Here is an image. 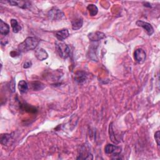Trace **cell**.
I'll return each instance as SVG.
<instances>
[{
  "label": "cell",
  "mask_w": 160,
  "mask_h": 160,
  "mask_svg": "<svg viewBox=\"0 0 160 160\" xmlns=\"http://www.w3.org/2000/svg\"><path fill=\"white\" fill-rule=\"evenodd\" d=\"M39 43V40L36 37H28L23 42L18 46L19 53H25L35 49Z\"/></svg>",
  "instance_id": "1"
},
{
  "label": "cell",
  "mask_w": 160,
  "mask_h": 160,
  "mask_svg": "<svg viewBox=\"0 0 160 160\" xmlns=\"http://www.w3.org/2000/svg\"><path fill=\"white\" fill-rule=\"evenodd\" d=\"M56 47L59 56L63 59H66L69 56L71 51H70V48L68 45L64 43H56Z\"/></svg>",
  "instance_id": "2"
},
{
  "label": "cell",
  "mask_w": 160,
  "mask_h": 160,
  "mask_svg": "<svg viewBox=\"0 0 160 160\" xmlns=\"http://www.w3.org/2000/svg\"><path fill=\"white\" fill-rule=\"evenodd\" d=\"M48 15L49 19L53 21H59L64 17V13L59 9L55 7L49 10Z\"/></svg>",
  "instance_id": "3"
},
{
  "label": "cell",
  "mask_w": 160,
  "mask_h": 160,
  "mask_svg": "<svg viewBox=\"0 0 160 160\" xmlns=\"http://www.w3.org/2000/svg\"><path fill=\"white\" fill-rule=\"evenodd\" d=\"M122 147L113 145H107L105 148V152L107 155H113V156H118L122 152Z\"/></svg>",
  "instance_id": "4"
},
{
  "label": "cell",
  "mask_w": 160,
  "mask_h": 160,
  "mask_svg": "<svg viewBox=\"0 0 160 160\" xmlns=\"http://www.w3.org/2000/svg\"><path fill=\"white\" fill-rule=\"evenodd\" d=\"M146 53L143 49L139 48L135 50L134 53V58L136 62L139 64L143 63L146 59Z\"/></svg>",
  "instance_id": "5"
},
{
  "label": "cell",
  "mask_w": 160,
  "mask_h": 160,
  "mask_svg": "<svg viewBox=\"0 0 160 160\" xmlns=\"http://www.w3.org/2000/svg\"><path fill=\"white\" fill-rule=\"evenodd\" d=\"M136 25L143 28L145 30L147 34L149 36H151L154 33V28L153 26L149 23L142 21V20H138L136 22Z\"/></svg>",
  "instance_id": "6"
},
{
  "label": "cell",
  "mask_w": 160,
  "mask_h": 160,
  "mask_svg": "<svg viewBox=\"0 0 160 160\" xmlns=\"http://www.w3.org/2000/svg\"><path fill=\"white\" fill-rule=\"evenodd\" d=\"M105 38H106L105 34L100 32H93L88 35V38L89 39L90 41L93 42H99L100 40H102Z\"/></svg>",
  "instance_id": "7"
},
{
  "label": "cell",
  "mask_w": 160,
  "mask_h": 160,
  "mask_svg": "<svg viewBox=\"0 0 160 160\" xmlns=\"http://www.w3.org/2000/svg\"><path fill=\"white\" fill-rule=\"evenodd\" d=\"M56 38L60 42H63L65 39L68 38L69 36V33L68 30L66 29H63L62 30H59L55 33V34Z\"/></svg>",
  "instance_id": "8"
},
{
  "label": "cell",
  "mask_w": 160,
  "mask_h": 160,
  "mask_svg": "<svg viewBox=\"0 0 160 160\" xmlns=\"http://www.w3.org/2000/svg\"><path fill=\"white\" fill-rule=\"evenodd\" d=\"M35 56L39 61H43L48 58V54L43 48H38L35 52Z\"/></svg>",
  "instance_id": "9"
},
{
  "label": "cell",
  "mask_w": 160,
  "mask_h": 160,
  "mask_svg": "<svg viewBox=\"0 0 160 160\" xmlns=\"http://www.w3.org/2000/svg\"><path fill=\"white\" fill-rule=\"evenodd\" d=\"M87 76L86 74L83 72H78L75 73V79L78 83H83L86 79Z\"/></svg>",
  "instance_id": "10"
},
{
  "label": "cell",
  "mask_w": 160,
  "mask_h": 160,
  "mask_svg": "<svg viewBox=\"0 0 160 160\" xmlns=\"http://www.w3.org/2000/svg\"><path fill=\"white\" fill-rule=\"evenodd\" d=\"M8 3L9 5H11L12 6H18L23 9H26L29 5L27 2H23V1H8Z\"/></svg>",
  "instance_id": "11"
},
{
  "label": "cell",
  "mask_w": 160,
  "mask_h": 160,
  "mask_svg": "<svg viewBox=\"0 0 160 160\" xmlns=\"http://www.w3.org/2000/svg\"><path fill=\"white\" fill-rule=\"evenodd\" d=\"M0 33L3 35H7L9 33V26L3 20H0Z\"/></svg>",
  "instance_id": "12"
},
{
  "label": "cell",
  "mask_w": 160,
  "mask_h": 160,
  "mask_svg": "<svg viewBox=\"0 0 160 160\" xmlns=\"http://www.w3.org/2000/svg\"><path fill=\"white\" fill-rule=\"evenodd\" d=\"M83 25V20L82 18L76 19L72 22V29L73 30H78L82 28Z\"/></svg>",
  "instance_id": "13"
},
{
  "label": "cell",
  "mask_w": 160,
  "mask_h": 160,
  "mask_svg": "<svg viewBox=\"0 0 160 160\" xmlns=\"http://www.w3.org/2000/svg\"><path fill=\"white\" fill-rule=\"evenodd\" d=\"M87 9L89 12V15L91 16H95L98 14V7L93 4H90L87 6Z\"/></svg>",
  "instance_id": "14"
},
{
  "label": "cell",
  "mask_w": 160,
  "mask_h": 160,
  "mask_svg": "<svg viewBox=\"0 0 160 160\" xmlns=\"http://www.w3.org/2000/svg\"><path fill=\"white\" fill-rule=\"evenodd\" d=\"M18 88L19 92L22 93H26L28 90V83L25 81H24V80H22L18 83Z\"/></svg>",
  "instance_id": "15"
},
{
  "label": "cell",
  "mask_w": 160,
  "mask_h": 160,
  "mask_svg": "<svg viewBox=\"0 0 160 160\" xmlns=\"http://www.w3.org/2000/svg\"><path fill=\"white\" fill-rule=\"evenodd\" d=\"M12 139V136L9 134H4L1 136V143L4 146H7Z\"/></svg>",
  "instance_id": "16"
},
{
  "label": "cell",
  "mask_w": 160,
  "mask_h": 160,
  "mask_svg": "<svg viewBox=\"0 0 160 160\" xmlns=\"http://www.w3.org/2000/svg\"><path fill=\"white\" fill-rule=\"evenodd\" d=\"M11 25L13 29V32L15 33H18L20 30L22 29V27L17 22V20L15 19H11Z\"/></svg>",
  "instance_id": "17"
},
{
  "label": "cell",
  "mask_w": 160,
  "mask_h": 160,
  "mask_svg": "<svg viewBox=\"0 0 160 160\" xmlns=\"http://www.w3.org/2000/svg\"><path fill=\"white\" fill-rule=\"evenodd\" d=\"M31 85H32V88L34 90V91H39V90L44 89L45 87L44 84L39 82H33L31 83Z\"/></svg>",
  "instance_id": "18"
},
{
  "label": "cell",
  "mask_w": 160,
  "mask_h": 160,
  "mask_svg": "<svg viewBox=\"0 0 160 160\" xmlns=\"http://www.w3.org/2000/svg\"><path fill=\"white\" fill-rule=\"evenodd\" d=\"M112 123L109 125V138L111 139L112 142L115 143H118L119 142L117 140L116 138L115 137L113 129V126H112Z\"/></svg>",
  "instance_id": "19"
},
{
  "label": "cell",
  "mask_w": 160,
  "mask_h": 160,
  "mask_svg": "<svg viewBox=\"0 0 160 160\" xmlns=\"http://www.w3.org/2000/svg\"><path fill=\"white\" fill-rule=\"evenodd\" d=\"M15 79H12L11 82H10L9 83V88L10 89H11V91L12 93H14L15 92Z\"/></svg>",
  "instance_id": "20"
},
{
  "label": "cell",
  "mask_w": 160,
  "mask_h": 160,
  "mask_svg": "<svg viewBox=\"0 0 160 160\" xmlns=\"http://www.w3.org/2000/svg\"><path fill=\"white\" fill-rule=\"evenodd\" d=\"M155 138L156 140V142L159 146L160 145V139H159V132L158 131L155 134Z\"/></svg>",
  "instance_id": "21"
},
{
  "label": "cell",
  "mask_w": 160,
  "mask_h": 160,
  "mask_svg": "<svg viewBox=\"0 0 160 160\" xmlns=\"http://www.w3.org/2000/svg\"><path fill=\"white\" fill-rule=\"evenodd\" d=\"M32 63L31 62H26L23 64V68L26 69V68H29L32 66Z\"/></svg>",
  "instance_id": "22"
}]
</instances>
